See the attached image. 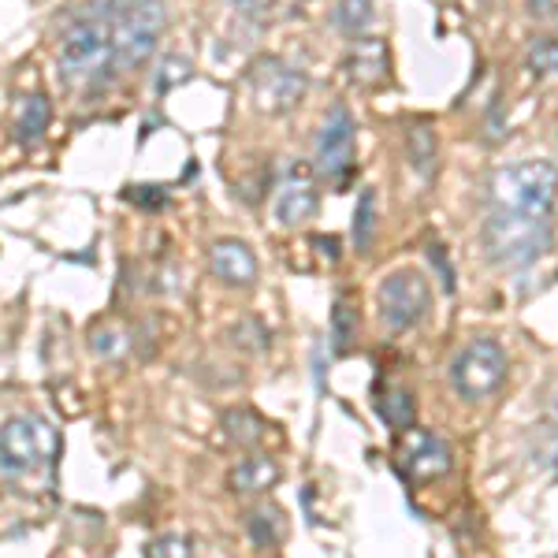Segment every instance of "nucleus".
I'll return each mask as SVG.
<instances>
[{
  "mask_svg": "<svg viewBox=\"0 0 558 558\" xmlns=\"http://www.w3.org/2000/svg\"><path fill=\"white\" fill-rule=\"evenodd\" d=\"M97 12L112 34L116 60L128 68L146 64L165 34V0H97Z\"/></svg>",
  "mask_w": 558,
  "mask_h": 558,
  "instance_id": "1",
  "label": "nucleus"
},
{
  "mask_svg": "<svg viewBox=\"0 0 558 558\" xmlns=\"http://www.w3.org/2000/svg\"><path fill=\"white\" fill-rule=\"evenodd\" d=\"M57 64H60V78L78 89L97 86L112 75L116 49H112V34H108V23L101 20V12L78 15V20L68 26L64 38H60Z\"/></svg>",
  "mask_w": 558,
  "mask_h": 558,
  "instance_id": "2",
  "label": "nucleus"
},
{
  "mask_svg": "<svg viewBox=\"0 0 558 558\" xmlns=\"http://www.w3.org/2000/svg\"><path fill=\"white\" fill-rule=\"evenodd\" d=\"M488 202L499 213L551 216L558 202V168L551 160H521L492 175Z\"/></svg>",
  "mask_w": 558,
  "mask_h": 558,
  "instance_id": "3",
  "label": "nucleus"
},
{
  "mask_svg": "<svg viewBox=\"0 0 558 558\" xmlns=\"http://www.w3.org/2000/svg\"><path fill=\"white\" fill-rule=\"evenodd\" d=\"M60 454V436L49 421L34 417V413H20L0 425V476L20 481V476H34L49 470Z\"/></svg>",
  "mask_w": 558,
  "mask_h": 558,
  "instance_id": "4",
  "label": "nucleus"
},
{
  "mask_svg": "<svg viewBox=\"0 0 558 558\" xmlns=\"http://www.w3.org/2000/svg\"><path fill=\"white\" fill-rule=\"evenodd\" d=\"M547 246H551V216L492 209L488 223H484V254L492 265L521 268L536 260Z\"/></svg>",
  "mask_w": 558,
  "mask_h": 558,
  "instance_id": "5",
  "label": "nucleus"
},
{
  "mask_svg": "<svg viewBox=\"0 0 558 558\" xmlns=\"http://www.w3.org/2000/svg\"><path fill=\"white\" fill-rule=\"evenodd\" d=\"M376 305L387 328L407 331L413 324H421L432 310V287L425 272L417 268H399V272L384 276L380 291H376Z\"/></svg>",
  "mask_w": 558,
  "mask_h": 558,
  "instance_id": "6",
  "label": "nucleus"
},
{
  "mask_svg": "<svg viewBox=\"0 0 558 558\" xmlns=\"http://www.w3.org/2000/svg\"><path fill=\"white\" fill-rule=\"evenodd\" d=\"M507 368H510L507 350L495 343V339H476V343H470L454 357L451 384L465 402H481L507 380Z\"/></svg>",
  "mask_w": 558,
  "mask_h": 558,
  "instance_id": "7",
  "label": "nucleus"
},
{
  "mask_svg": "<svg viewBox=\"0 0 558 558\" xmlns=\"http://www.w3.org/2000/svg\"><path fill=\"white\" fill-rule=\"evenodd\" d=\"M250 94H254L260 112H268V116L291 112L305 97V75L279 57H260L257 64L250 68Z\"/></svg>",
  "mask_w": 558,
  "mask_h": 558,
  "instance_id": "8",
  "label": "nucleus"
},
{
  "mask_svg": "<svg viewBox=\"0 0 558 558\" xmlns=\"http://www.w3.org/2000/svg\"><path fill=\"white\" fill-rule=\"evenodd\" d=\"M354 149H357L354 116H350L343 105H336L317 134V149H313L317 172L324 179H343L350 172V165H354Z\"/></svg>",
  "mask_w": 558,
  "mask_h": 558,
  "instance_id": "9",
  "label": "nucleus"
},
{
  "mask_svg": "<svg viewBox=\"0 0 558 558\" xmlns=\"http://www.w3.org/2000/svg\"><path fill=\"white\" fill-rule=\"evenodd\" d=\"M399 470L410 484H428L439 481L451 470V447L428 428H410L402 432L399 444Z\"/></svg>",
  "mask_w": 558,
  "mask_h": 558,
  "instance_id": "10",
  "label": "nucleus"
},
{
  "mask_svg": "<svg viewBox=\"0 0 558 558\" xmlns=\"http://www.w3.org/2000/svg\"><path fill=\"white\" fill-rule=\"evenodd\" d=\"M272 209L283 228H299V223L313 220V213H317V183H313L310 168H291L283 175Z\"/></svg>",
  "mask_w": 558,
  "mask_h": 558,
  "instance_id": "11",
  "label": "nucleus"
},
{
  "mask_svg": "<svg viewBox=\"0 0 558 558\" xmlns=\"http://www.w3.org/2000/svg\"><path fill=\"white\" fill-rule=\"evenodd\" d=\"M209 272L216 279H223L228 287H250L257 279V257L246 242L220 239L209 250Z\"/></svg>",
  "mask_w": 558,
  "mask_h": 558,
  "instance_id": "12",
  "label": "nucleus"
},
{
  "mask_svg": "<svg viewBox=\"0 0 558 558\" xmlns=\"http://www.w3.org/2000/svg\"><path fill=\"white\" fill-rule=\"evenodd\" d=\"M276 481H279V465L268 454L246 458V462H239L228 476L231 492H239V495H260V492L272 488Z\"/></svg>",
  "mask_w": 558,
  "mask_h": 558,
  "instance_id": "13",
  "label": "nucleus"
},
{
  "mask_svg": "<svg viewBox=\"0 0 558 558\" xmlns=\"http://www.w3.org/2000/svg\"><path fill=\"white\" fill-rule=\"evenodd\" d=\"M49 101H45L41 94H26L20 97V105H15L12 112V131L15 138L23 142V146H34V142L41 138L45 131H49Z\"/></svg>",
  "mask_w": 558,
  "mask_h": 558,
  "instance_id": "14",
  "label": "nucleus"
},
{
  "mask_svg": "<svg viewBox=\"0 0 558 558\" xmlns=\"http://www.w3.org/2000/svg\"><path fill=\"white\" fill-rule=\"evenodd\" d=\"M347 71H350V78H354V83H362V86L384 83V75H387L384 45L380 41H357L354 49H350V57H347Z\"/></svg>",
  "mask_w": 558,
  "mask_h": 558,
  "instance_id": "15",
  "label": "nucleus"
},
{
  "mask_svg": "<svg viewBox=\"0 0 558 558\" xmlns=\"http://www.w3.org/2000/svg\"><path fill=\"white\" fill-rule=\"evenodd\" d=\"M380 417L391 428L410 432L413 421H417V399H413L407 387H387V391L380 395Z\"/></svg>",
  "mask_w": 558,
  "mask_h": 558,
  "instance_id": "16",
  "label": "nucleus"
},
{
  "mask_svg": "<svg viewBox=\"0 0 558 558\" xmlns=\"http://www.w3.org/2000/svg\"><path fill=\"white\" fill-rule=\"evenodd\" d=\"M265 428H268L265 421L246 407L223 413V432H228V439H235L239 447H257L260 439H265Z\"/></svg>",
  "mask_w": 558,
  "mask_h": 558,
  "instance_id": "17",
  "label": "nucleus"
},
{
  "mask_svg": "<svg viewBox=\"0 0 558 558\" xmlns=\"http://www.w3.org/2000/svg\"><path fill=\"white\" fill-rule=\"evenodd\" d=\"M336 26L347 38H362L368 26H373V0H339Z\"/></svg>",
  "mask_w": 558,
  "mask_h": 558,
  "instance_id": "18",
  "label": "nucleus"
},
{
  "mask_svg": "<svg viewBox=\"0 0 558 558\" xmlns=\"http://www.w3.org/2000/svg\"><path fill=\"white\" fill-rule=\"evenodd\" d=\"M354 339H357V310L347 299H339L336 310H331V350L347 354L354 347Z\"/></svg>",
  "mask_w": 558,
  "mask_h": 558,
  "instance_id": "19",
  "label": "nucleus"
},
{
  "mask_svg": "<svg viewBox=\"0 0 558 558\" xmlns=\"http://www.w3.org/2000/svg\"><path fill=\"white\" fill-rule=\"evenodd\" d=\"M533 458L539 465H558V407L533 432Z\"/></svg>",
  "mask_w": 558,
  "mask_h": 558,
  "instance_id": "20",
  "label": "nucleus"
},
{
  "mask_svg": "<svg viewBox=\"0 0 558 558\" xmlns=\"http://www.w3.org/2000/svg\"><path fill=\"white\" fill-rule=\"evenodd\" d=\"M246 525H250V536H254L260 547H272L283 539V514H279L276 507H257Z\"/></svg>",
  "mask_w": 558,
  "mask_h": 558,
  "instance_id": "21",
  "label": "nucleus"
},
{
  "mask_svg": "<svg viewBox=\"0 0 558 558\" xmlns=\"http://www.w3.org/2000/svg\"><path fill=\"white\" fill-rule=\"evenodd\" d=\"M407 146H410L413 168H417L425 179H432V172H436V138H432V131L428 128H410Z\"/></svg>",
  "mask_w": 558,
  "mask_h": 558,
  "instance_id": "22",
  "label": "nucleus"
},
{
  "mask_svg": "<svg viewBox=\"0 0 558 558\" xmlns=\"http://www.w3.org/2000/svg\"><path fill=\"white\" fill-rule=\"evenodd\" d=\"M373 235H376V194L365 191L362 202H357V213H354V246L357 254H365L373 246Z\"/></svg>",
  "mask_w": 558,
  "mask_h": 558,
  "instance_id": "23",
  "label": "nucleus"
},
{
  "mask_svg": "<svg viewBox=\"0 0 558 558\" xmlns=\"http://www.w3.org/2000/svg\"><path fill=\"white\" fill-rule=\"evenodd\" d=\"M89 347H94L101 357H123L131 347V339L120 324H105V328H97L94 336H89Z\"/></svg>",
  "mask_w": 558,
  "mask_h": 558,
  "instance_id": "24",
  "label": "nucleus"
},
{
  "mask_svg": "<svg viewBox=\"0 0 558 558\" xmlns=\"http://www.w3.org/2000/svg\"><path fill=\"white\" fill-rule=\"evenodd\" d=\"M149 558H194V539L186 533H168L149 544Z\"/></svg>",
  "mask_w": 558,
  "mask_h": 558,
  "instance_id": "25",
  "label": "nucleus"
},
{
  "mask_svg": "<svg viewBox=\"0 0 558 558\" xmlns=\"http://www.w3.org/2000/svg\"><path fill=\"white\" fill-rule=\"evenodd\" d=\"M529 68L536 75H558V38H539L529 49Z\"/></svg>",
  "mask_w": 558,
  "mask_h": 558,
  "instance_id": "26",
  "label": "nucleus"
},
{
  "mask_svg": "<svg viewBox=\"0 0 558 558\" xmlns=\"http://www.w3.org/2000/svg\"><path fill=\"white\" fill-rule=\"evenodd\" d=\"M186 78H191V64H186V60H165V64H160V75H157V86L160 89H172L175 83H186Z\"/></svg>",
  "mask_w": 558,
  "mask_h": 558,
  "instance_id": "27",
  "label": "nucleus"
},
{
  "mask_svg": "<svg viewBox=\"0 0 558 558\" xmlns=\"http://www.w3.org/2000/svg\"><path fill=\"white\" fill-rule=\"evenodd\" d=\"M231 4H235L242 15H260V12H268L276 0H231Z\"/></svg>",
  "mask_w": 558,
  "mask_h": 558,
  "instance_id": "28",
  "label": "nucleus"
},
{
  "mask_svg": "<svg viewBox=\"0 0 558 558\" xmlns=\"http://www.w3.org/2000/svg\"><path fill=\"white\" fill-rule=\"evenodd\" d=\"M544 4H551V8H555V12H558V0H539V8H544Z\"/></svg>",
  "mask_w": 558,
  "mask_h": 558,
  "instance_id": "29",
  "label": "nucleus"
}]
</instances>
